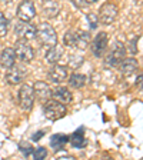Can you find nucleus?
<instances>
[{
    "mask_svg": "<svg viewBox=\"0 0 143 160\" xmlns=\"http://www.w3.org/2000/svg\"><path fill=\"white\" fill-rule=\"evenodd\" d=\"M64 44L69 47H74L79 50H84L90 44V33L84 30H67L63 39Z\"/></svg>",
    "mask_w": 143,
    "mask_h": 160,
    "instance_id": "nucleus-1",
    "label": "nucleus"
},
{
    "mask_svg": "<svg viewBox=\"0 0 143 160\" xmlns=\"http://www.w3.org/2000/svg\"><path fill=\"white\" fill-rule=\"evenodd\" d=\"M36 39L39 40V43L44 47H52L57 44V34L56 30L50 26L49 23H40L36 27Z\"/></svg>",
    "mask_w": 143,
    "mask_h": 160,
    "instance_id": "nucleus-2",
    "label": "nucleus"
},
{
    "mask_svg": "<svg viewBox=\"0 0 143 160\" xmlns=\"http://www.w3.org/2000/svg\"><path fill=\"white\" fill-rule=\"evenodd\" d=\"M126 56V49H125V44L116 42L115 46L110 49V52L106 54V59H105V66L106 67H119L120 62L125 59Z\"/></svg>",
    "mask_w": 143,
    "mask_h": 160,
    "instance_id": "nucleus-3",
    "label": "nucleus"
},
{
    "mask_svg": "<svg viewBox=\"0 0 143 160\" xmlns=\"http://www.w3.org/2000/svg\"><path fill=\"white\" fill-rule=\"evenodd\" d=\"M66 106L63 103H60L57 100H49L44 104V117L52 122L54 120H59L66 114Z\"/></svg>",
    "mask_w": 143,
    "mask_h": 160,
    "instance_id": "nucleus-4",
    "label": "nucleus"
},
{
    "mask_svg": "<svg viewBox=\"0 0 143 160\" xmlns=\"http://www.w3.org/2000/svg\"><path fill=\"white\" fill-rule=\"evenodd\" d=\"M107 47H109V36L106 32L97 33V36L90 43V50H92L93 56L96 57H103L107 52Z\"/></svg>",
    "mask_w": 143,
    "mask_h": 160,
    "instance_id": "nucleus-5",
    "label": "nucleus"
},
{
    "mask_svg": "<svg viewBox=\"0 0 143 160\" xmlns=\"http://www.w3.org/2000/svg\"><path fill=\"white\" fill-rule=\"evenodd\" d=\"M14 52H16V57H19V60L23 62V63H29L34 57V50L29 44L27 40H17L16 46H14Z\"/></svg>",
    "mask_w": 143,
    "mask_h": 160,
    "instance_id": "nucleus-6",
    "label": "nucleus"
},
{
    "mask_svg": "<svg viewBox=\"0 0 143 160\" xmlns=\"http://www.w3.org/2000/svg\"><path fill=\"white\" fill-rule=\"evenodd\" d=\"M34 92H33V87L29 86V84H22L19 90V104L20 107L26 112L32 110L34 104Z\"/></svg>",
    "mask_w": 143,
    "mask_h": 160,
    "instance_id": "nucleus-7",
    "label": "nucleus"
},
{
    "mask_svg": "<svg viewBox=\"0 0 143 160\" xmlns=\"http://www.w3.org/2000/svg\"><path fill=\"white\" fill-rule=\"evenodd\" d=\"M119 14V9L115 3H105L99 10V22L103 24H112Z\"/></svg>",
    "mask_w": 143,
    "mask_h": 160,
    "instance_id": "nucleus-8",
    "label": "nucleus"
},
{
    "mask_svg": "<svg viewBox=\"0 0 143 160\" xmlns=\"http://www.w3.org/2000/svg\"><path fill=\"white\" fill-rule=\"evenodd\" d=\"M36 16V7L32 0H23L17 6V17L22 22H30Z\"/></svg>",
    "mask_w": 143,
    "mask_h": 160,
    "instance_id": "nucleus-9",
    "label": "nucleus"
},
{
    "mask_svg": "<svg viewBox=\"0 0 143 160\" xmlns=\"http://www.w3.org/2000/svg\"><path fill=\"white\" fill-rule=\"evenodd\" d=\"M14 32H16V36L22 40H32L36 37V26H33L29 22H22L20 20L19 23L14 27Z\"/></svg>",
    "mask_w": 143,
    "mask_h": 160,
    "instance_id": "nucleus-10",
    "label": "nucleus"
},
{
    "mask_svg": "<svg viewBox=\"0 0 143 160\" xmlns=\"http://www.w3.org/2000/svg\"><path fill=\"white\" fill-rule=\"evenodd\" d=\"M26 74H27V70H26V67L24 66H20V64H17L16 66V63L13 64V66L10 67V69H7V74H6V80L9 82L10 84H19V83H22L24 80V77H26Z\"/></svg>",
    "mask_w": 143,
    "mask_h": 160,
    "instance_id": "nucleus-11",
    "label": "nucleus"
},
{
    "mask_svg": "<svg viewBox=\"0 0 143 160\" xmlns=\"http://www.w3.org/2000/svg\"><path fill=\"white\" fill-rule=\"evenodd\" d=\"M33 92H34V97H37L42 103L49 102L52 99V93H53L49 84L46 82H40V80L33 84Z\"/></svg>",
    "mask_w": 143,
    "mask_h": 160,
    "instance_id": "nucleus-12",
    "label": "nucleus"
},
{
    "mask_svg": "<svg viewBox=\"0 0 143 160\" xmlns=\"http://www.w3.org/2000/svg\"><path fill=\"white\" fill-rule=\"evenodd\" d=\"M47 77L52 80V83L60 84L63 83L64 80L67 79V69L64 66H60V64H53L50 67V70L47 72Z\"/></svg>",
    "mask_w": 143,
    "mask_h": 160,
    "instance_id": "nucleus-13",
    "label": "nucleus"
},
{
    "mask_svg": "<svg viewBox=\"0 0 143 160\" xmlns=\"http://www.w3.org/2000/svg\"><path fill=\"white\" fill-rule=\"evenodd\" d=\"M60 10H62L60 3L56 2V0H46V2L43 3V6H42V13H43L47 19H53V17H56L57 14L60 13Z\"/></svg>",
    "mask_w": 143,
    "mask_h": 160,
    "instance_id": "nucleus-14",
    "label": "nucleus"
},
{
    "mask_svg": "<svg viewBox=\"0 0 143 160\" xmlns=\"http://www.w3.org/2000/svg\"><path fill=\"white\" fill-rule=\"evenodd\" d=\"M137 67H139V63H137V60L135 59V57L123 59L119 64V69H120V72H122L123 76H130V74H133L137 70Z\"/></svg>",
    "mask_w": 143,
    "mask_h": 160,
    "instance_id": "nucleus-15",
    "label": "nucleus"
},
{
    "mask_svg": "<svg viewBox=\"0 0 143 160\" xmlns=\"http://www.w3.org/2000/svg\"><path fill=\"white\" fill-rule=\"evenodd\" d=\"M63 54H64V49H63V47L54 44V46L49 47V50H47V53H46V62L49 64H56V63H59L60 60H62Z\"/></svg>",
    "mask_w": 143,
    "mask_h": 160,
    "instance_id": "nucleus-16",
    "label": "nucleus"
},
{
    "mask_svg": "<svg viewBox=\"0 0 143 160\" xmlns=\"http://www.w3.org/2000/svg\"><path fill=\"white\" fill-rule=\"evenodd\" d=\"M52 97H53L54 100H57V102H60V103H63V104H69L70 102H72V99H73L72 92L64 86L56 87V89L53 90V93H52Z\"/></svg>",
    "mask_w": 143,
    "mask_h": 160,
    "instance_id": "nucleus-17",
    "label": "nucleus"
},
{
    "mask_svg": "<svg viewBox=\"0 0 143 160\" xmlns=\"http://www.w3.org/2000/svg\"><path fill=\"white\" fill-rule=\"evenodd\" d=\"M0 63H2V66L4 69H10V67L13 66L16 63V52H14V49L6 47L2 52V54H0Z\"/></svg>",
    "mask_w": 143,
    "mask_h": 160,
    "instance_id": "nucleus-18",
    "label": "nucleus"
},
{
    "mask_svg": "<svg viewBox=\"0 0 143 160\" xmlns=\"http://www.w3.org/2000/svg\"><path fill=\"white\" fill-rule=\"evenodd\" d=\"M69 142L72 143V146L76 147V149H83V147H86L87 142H86V137H84V127L77 129L72 136H69Z\"/></svg>",
    "mask_w": 143,
    "mask_h": 160,
    "instance_id": "nucleus-19",
    "label": "nucleus"
},
{
    "mask_svg": "<svg viewBox=\"0 0 143 160\" xmlns=\"http://www.w3.org/2000/svg\"><path fill=\"white\" fill-rule=\"evenodd\" d=\"M69 142V136L64 133H56L50 137V146L53 149V152L59 153L60 150L64 149V144Z\"/></svg>",
    "mask_w": 143,
    "mask_h": 160,
    "instance_id": "nucleus-20",
    "label": "nucleus"
},
{
    "mask_svg": "<svg viewBox=\"0 0 143 160\" xmlns=\"http://www.w3.org/2000/svg\"><path fill=\"white\" fill-rule=\"evenodd\" d=\"M86 79L87 77L82 73H73L67 80H69V86L72 89H82L86 84Z\"/></svg>",
    "mask_w": 143,
    "mask_h": 160,
    "instance_id": "nucleus-21",
    "label": "nucleus"
},
{
    "mask_svg": "<svg viewBox=\"0 0 143 160\" xmlns=\"http://www.w3.org/2000/svg\"><path fill=\"white\" fill-rule=\"evenodd\" d=\"M83 56H80V54H72L69 57V66L72 69H79L82 64H83Z\"/></svg>",
    "mask_w": 143,
    "mask_h": 160,
    "instance_id": "nucleus-22",
    "label": "nucleus"
},
{
    "mask_svg": "<svg viewBox=\"0 0 143 160\" xmlns=\"http://www.w3.org/2000/svg\"><path fill=\"white\" fill-rule=\"evenodd\" d=\"M7 27H9V20L0 12V37H3L7 34Z\"/></svg>",
    "mask_w": 143,
    "mask_h": 160,
    "instance_id": "nucleus-23",
    "label": "nucleus"
},
{
    "mask_svg": "<svg viewBox=\"0 0 143 160\" xmlns=\"http://www.w3.org/2000/svg\"><path fill=\"white\" fill-rule=\"evenodd\" d=\"M32 156H33V159L36 160H42V159H46L47 156V150L44 149V147H37V149H33V152H32Z\"/></svg>",
    "mask_w": 143,
    "mask_h": 160,
    "instance_id": "nucleus-24",
    "label": "nucleus"
},
{
    "mask_svg": "<svg viewBox=\"0 0 143 160\" xmlns=\"http://www.w3.org/2000/svg\"><path fill=\"white\" fill-rule=\"evenodd\" d=\"M19 149H20V152L23 153V156H24V157L32 156L33 147H32V144H30V143H27V142H22V143L19 144Z\"/></svg>",
    "mask_w": 143,
    "mask_h": 160,
    "instance_id": "nucleus-25",
    "label": "nucleus"
},
{
    "mask_svg": "<svg viewBox=\"0 0 143 160\" xmlns=\"http://www.w3.org/2000/svg\"><path fill=\"white\" fill-rule=\"evenodd\" d=\"M86 20L89 22V26H90V30H96L97 29V16L96 14H93V13H89L86 16Z\"/></svg>",
    "mask_w": 143,
    "mask_h": 160,
    "instance_id": "nucleus-26",
    "label": "nucleus"
},
{
    "mask_svg": "<svg viewBox=\"0 0 143 160\" xmlns=\"http://www.w3.org/2000/svg\"><path fill=\"white\" fill-rule=\"evenodd\" d=\"M136 87L139 90H143V73H140L136 79Z\"/></svg>",
    "mask_w": 143,
    "mask_h": 160,
    "instance_id": "nucleus-27",
    "label": "nucleus"
},
{
    "mask_svg": "<svg viewBox=\"0 0 143 160\" xmlns=\"http://www.w3.org/2000/svg\"><path fill=\"white\" fill-rule=\"evenodd\" d=\"M136 42H137V37H135L133 40H130V46H129V50H130V52H132V53H136V52H137Z\"/></svg>",
    "mask_w": 143,
    "mask_h": 160,
    "instance_id": "nucleus-28",
    "label": "nucleus"
},
{
    "mask_svg": "<svg viewBox=\"0 0 143 160\" xmlns=\"http://www.w3.org/2000/svg\"><path fill=\"white\" fill-rule=\"evenodd\" d=\"M44 136V130H40V132H36V133L33 134V137H32V140H39V139H42V137Z\"/></svg>",
    "mask_w": 143,
    "mask_h": 160,
    "instance_id": "nucleus-29",
    "label": "nucleus"
},
{
    "mask_svg": "<svg viewBox=\"0 0 143 160\" xmlns=\"http://www.w3.org/2000/svg\"><path fill=\"white\" fill-rule=\"evenodd\" d=\"M99 0H84V3L86 4H93V3H97Z\"/></svg>",
    "mask_w": 143,
    "mask_h": 160,
    "instance_id": "nucleus-30",
    "label": "nucleus"
},
{
    "mask_svg": "<svg viewBox=\"0 0 143 160\" xmlns=\"http://www.w3.org/2000/svg\"><path fill=\"white\" fill-rule=\"evenodd\" d=\"M0 2H10V0H0Z\"/></svg>",
    "mask_w": 143,
    "mask_h": 160,
    "instance_id": "nucleus-31",
    "label": "nucleus"
}]
</instances>
